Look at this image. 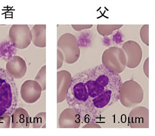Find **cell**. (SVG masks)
<instances>
[{
  "label": "cell",
  "mask_w": 155,
  "mask_h": 136,
  "mask_svg": "<svg viewBox=\"0 0 155 136\" xmlns=\"http://www.w3.org/2000/svg\"><path fill=\"white\" fill-rule=\"evenodd\" d=\"M18 94L13 78L0 69V116L10 114L15 109Z\"/></svg>",
  "instance_id": "1"
},
{
  "label": "cell",
  "mask_w": 155,
  "mask_h": 136,
  "mask_svg": "<svg viewBox=\"0 0 155 136\" xmlns=\"http://www.w3.org/2000/svg\"><path fill=\"white\" fill-rule=\"evenodd\" d=\"M57 48L64 56V61L69 64L75 63L79 59L80 49L75 36L69 33H65L60 37Z\"/></svg>",
  "instance_id": "2"
},
{
  "label": "cell",
  "mask_w": 155,
  "mask_h": 136,
  "mask_svg": "<svg viewBox=\"0 0 155 136\" xmlns=\"http://www.w3.org/2000/svg\"><path fill=\"white\" fill-rule=\"evenodd\" d=\"M8 36L12 44L19 50L26 49L31 43V30L27 24H14L10 28Z\"/></svg>",
  "instance_id": "3"
},
{
  "label": "cell",
  "mask_w": 155,
  "mask_h": 136,
  "mask_svg": "<svg viewBox=\"0 0 155 136\" xmlns=\"http://www.w3.org/2000/svg\"><path fill=\"white\" fill-rule=\"evenodd\" d=\"M120 93L118 90H109L92 100L84 119H88L90 115H93L97 112L107 107L117 101Z\"/></svg>",
  "instance_id": "4"
},
{
  "label": "cell",
  "mask_w": 155,
  "mask_h": 136,
  "mask_svg": "<svg viewBox=\"0 0 155 136\" xmlns=\"http://www.w3.org/2000/svg\"><path fill=\"white\" fill-rule=\"evenodd\" d=\"M42 91V87L35 80H27L22 83L20 89L22 99L26 103H35L40 99Z\"/></svg>",
  "instance_id": "5"
},
{
  "label": "cell",
  "mask_w": 155,
  "mask_h": 136,
  "mask_svg": "<svg viewBox=\"0 0 155 136\" xmlns=\"http://www.w3.org/2000/svg\"><path fill=\"white\" fill-rule=\"evenodd\" d=\"M5 70L7 73L13 79H21L25 76L27 73L26 62L20 56H14L7 61Z\"/></svg>",
  "instance_id": "6"
},
{
  "label": "cell",
  "mask_w": 155,
  "mask_h": 136,
  "mask_svg": "<svg viewBox=\"0 0 155 136\" xmlns=\"http://www.w3.org/2000/svg\"><path fill=\"white\" fill-rule=\"evenodd\" d=\"M81 122V117L77 112L72 108L64 109L59 118V127L79 128Z\"/></svg>",
  "instance_id": "7"
},
{
  "label": "cell",
  "mask_w": 155,
  "mask_h": 136,
  "mask_svg": "<svg viewBox=\"0 0 155 136\" xmlns=\"http://www.w3.org/2000/svg\"><path fill=\"white\" fill-rule=\"evenodd\" d=\"M72 77L71 74L68 70H61L57 73V103L66 99Z\"/></svg>",
  "instance_id": "8"
},
{
  "label": "cell",
  "mask_w": 155,
  "mask_h": 136,
  "mask_svg": "<svg viewBox=\"0 0 155 136\" xmlns=\"http://www.w3.org/2000/svg\"><path fill=\"white\" fill-rule=\"evenodd\" d=\"M11 118L12 128H28L30 126V116L27 111L21 107L15 109Z\"/></svg>",
  "instance_id": "9"
},
{
  "label": "cell",
  "mask_w": 155,
  "mask_h": 136,
  "mask_svg": "<svg viewBox=\"0 0 155 136\" xmlns=\"http://www.w3.org/2000/svg\"><path fill=\"white\" fill-rule=\"evenodd\" d=\"M31 30L33 44L37 47L45 48L46 46V25H35Z\"/></svg>",
  "instance_id": "10"
},
{
  "label": "cell",
  "mask_w": 155,
  "mask_h": 136,
  "mask_svg": "<svg viewBox=\"0 0 155 136\" xmlns=\"http://www.w3.org/2000/svg\"><path fill=\"white\" fill-rule=\"evenodd\" d=\"M46 112H41L36 114L33 118L32 127L33 128H46Z\"/></svg>",
  "instance_id": "11"
},
{
  "label": "cell",
  "mask_w": 155,
  "mask_h": 136,
  "mask_svg": "<svg viewBox=\"0 0 155 136\" xmlns=\"http://www.w3.org/2000/svg\"><path fill=\"white\" fill-rule=\"evenodd\" d=\"M46 65L43 66L39 70L35 78V80L42 87V91L46 90Z\"/></svg>",
  "instance_id": "12"
},
{
  "label": "cell",
  "mask_w": 155,
  "mask_h": 136,
  "mask_svg": "<svg viewBox=\"0 0 155 136\" xmlns=\"http://www.w3.org/2000/svg\"><path fill=\"white\" fill-rule=\"evenodd\" d=\"M11 116L5 114L0 116V128H8L11 126Z\"/></svg>",
  "instance_id": "13"
},
{
  "label": "cell",
  "mask_w": 155,
  "mask_h": 136,
  "mask_svg": "<svg viewBox=\"0 0 155 136\" xmlns=\"http://www.w3.org/2000/svg\"><path fill=\"white\" fill-rule=\"evenodd\" d=\"M64 56L60 50L57 49V70L59 69L63 65Z\"/></svg>",
  "instance_id": "14"
},
{
  "label": "cell",
  "mask_w": 155,
  "mask_h": 136,
  "mask_svg": "<svg viewBox=\"0 0 155 136\" xmlns=\"http://www.w3.org/2000/svg\"><path fill=\"white\" fill-rule=\"evenodd\" d=\"M71 27L74 30L80 31L85 29L91 28L92 25H71Z\"/></svg>",
  "instance_id": "15"
},
{
  "label": "cell",
  "mask_w": 155,
  "mask_h": 136,
  "mask_svg": "<svg viewBox=\"0 0 155 136\" xmlns=\"http://www.w3.org/2000/svg\"><path fill=\"white\" fill-rule=\"evenodd\" d=\"M148 59L149 58L148 57L145 60V62H144V66H143V70L146 69V73L145 75L148 78V69H147V68H148Z\"/></svg>",
  "instance_id": "16"
}]
</instances>
